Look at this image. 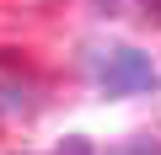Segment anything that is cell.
I'll use <instances>...</instances> for the list:
<instances>
[{"label": "cell", "mask_w": 161, "mask_h": 155, "mask_svg": "<svg viewBox=\"0 0 161 155\" xmlns=\"http://www.w3.org/2000/svg\"><path fill=\"white\" fill-rule=\"evenodd\" d=\"M124 6H129V0H92V11H97V16H118Z\"/></svg>", "instance_id": "obj_6"}, {"label": "cell", "mask_w": 161, "mask_h": 155, "mask_svg": "<svg viewBox=\"0 0 161 155\" xmlns=\"http://www.w3.org/2000/svg\"><path fill=\"white\" fill-rule=\"evenodd\" d=\"M140 22L145 27H161V0H140Z\"/></svg>", "instance_id": "obj_5"}, {"label": "cell", "mask_w": 161, "mask_h": 155, "mask_svg": "<svg viewBox=\"0 0 161 155\" xmlns=\"http://www.w3.org/2000/svg\"><path fill=\"white\" fill-rule=\"evenodd\" d=\"M54 155H97V150H92V139H86V134H64V144H59Z\"/></svg>", "instance_id": "obj_4"}, {"label": "cell", "mask_w": 161, "mask_h": 155, "mask_svg": "<svg viewBox=\"0 0 161 155\" xmlns=\"http://www.w3.org/2000/svg\"><path fill=\"white\" fill-rule=\"evenodd\" d=\"M150 80H156V70H150V54H140V48H113L102 59V70H97L102 96H134Z\"/></svg>", "instance_id": "obj_1"}, {"label": "cell", "mask_w": 161, "mask_h": 155, "mask_svg": "<svg viewBox=\"0 0 161 155\" xmlns=\"http://www.w3.org/2000/svg\"><path fill=\"white\" fill-rule=\"evenodd\" d=\"M108 155H161V139H124V144H113Z\"/></svg>", "instance_id": "obj_3"}, {"label": "cell", "mask_w": 161, "mask_h": 155, "mask_svg": "<svg viewBox=\"0 0 161 155\" xmlns=\"http://www.w3.org/2000/svg\"><path fill=\"white\" fill-rule=\"evenodd\" d=\"M0 112H11V118H16V112H32V96H27L22 86H0Z\"/></svg>", "instance_id": "obj_2"}]
</instances>
